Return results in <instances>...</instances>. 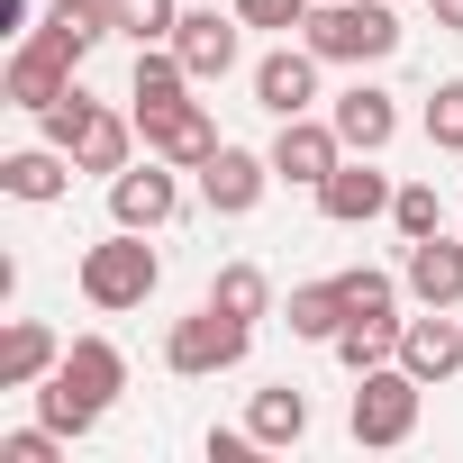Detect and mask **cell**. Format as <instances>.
<instances>
[{
    "label": "cell",
    "mask_w": 463,
    "mask_h": 463,
    "mask_svg": "<svg viewBox=\"0 0 463 463\" xmlns=\"http://www.w3.org/2000/svg\"><path fill=\"white\" fill-rule=\"evenodd\" d=\"M64 454V436L37 418V427H10V436H0V463H55Z\"/></svg>",
    "instance_id": "1f68e13d"
},
{
    "label": "cell",
    "mask_w": 463,
    "mask_h": 463,
    "mask_svg": "<svg viewBox=\"0 0 463 463\" xmlns=\"http://www.w3.org/2000/svg\"><path fill=\"white\" fill-rule=\"evenodd\" d=\"M246 427H255V445H300V436H309V391H300V382L255 391V400H246Z\"/></svg>",
    "instance_id": "44dd1931"
},
{
    "label": "cell",
    "mask_w": 463,
    "mask_h": 463,
    "mask_svg": "<svg viewBox=\"0 0 463 463\" xmlns=\"http://www.w3.org/2000/svg\"><path fill=\"white\" fill-rule=\"evenodd\" d=\"M327 118H336L345 155H382V146L400 137V100H391L382 82H345V91L327 100Z\"/></svg>",
    "instance_id": "7c38bea8"
},
{
    "label": "cell",
    "mask_w": 463,
    "mask_h": 463,
    "mask_svg": "<svg viewBox=\"0 0 463 463\" xmlns=\"http://www.w3.org/2000/svg\"><path fill=\"white\" fill-rule=\"evenodd\" d=\"M336 291H345V318H400V291H409V282H391V273H373V264H345Z\"/></svg>",
    "instance_id": "4316f807"
},
{
    "label": "cell",
    "mask_w": 463,
    "mask_h": 463,
    "mask_svg": "<svg viewBox=\"0 0 463 463\" xmlns=\"http://www.w3.org/2000/svg\"><path fill=\"white\" fill-rule=\"evenodd\" d=\"M300 46L318 64H391L400 55V0H318L300 19Z\"/></svg>",
    "instance_id": "7a4b0ae2"
},
{
    "label": "cell",
    "mask_w": 463,
    "mask_h": 463,
    "mask_svg": "<svg viewBox=\"0 0 463 463\" xmlns=\"http://www.w3.org/2000/svg\"><path fill=\"white\" fill-rule=\"evenodd\" d=\"M55 364H64L55 327H37V318H10V336H0V391H37Z\"/></svg>",
    "instance_id": "ac0fdd59"
},
{
    "label": "cell",
    "mask_w": 463,
    "mask_h": 463,
    "mask_svg": "<svg viewBox=\"0 0 463 463\" xmlns=\"http://www.w3.org/2000/svg\"><path fill=\"white\" fill-rule=\"evenodd\" d=\"M0 28H19V37H28V0H0Z\"/></svg>",
    "instance_id": "836d02e7"
},
{
    "label": "cell",
    "mask_w": 463,
    "mask_h": 463,
    "mask_svg": "<svg viewBox=\"0 0 463 463\" xmlns=\"http://www.w3.org/2000/svg\"><path fill=\"white\" fill-rule=\"evenodd\" d=\"M391 173L373 164V155H345L327 182H318V218H336V227H364V218H391Z\"/></svg>",
    "instance_id": "30bf717a"
},
{
    "label": "cell",
    "mask_w": 463,
    "mask_h": 463,
    "mask_svg": "<svg viewBox=\"0 0 463 463\" xmlns=\"http://www.w3.org/2000/svg\"><path fill=\"white\" fill-rule=\"evenodd\" d=\"M237 28H246L237 10H227V19H218V10H182L173 55L191 64V82H227V73H237Z\"/></svg>",
    "instance_id": "5bb4252c"
},
{
    "label": "cell",
    "mask_w": 463,
    "mask_h": 463,
    "mask_svg": "<svg viewBox=\"0 0 463 463\" xmlns=\"http://www.w3.org/2000/svg\"><path fill=\"white\" fill-rule=\"evenodd\" d=\"M91 109H100V100H91L82 82H73V91H64L55 109H37V128H46V146H64V155H73V146H82V128H91Z\"/></svg>",
    "instance_id": "f1b7e54d"
},
{
    "label": "cell",
    "mask_w": 463,
    "mask_h": 463,
    "mask_svg": "<svg viewBox=\"0 0 463 463\" xmlns=\"http://www.w3.org/2000/svg\"><path fill=\"white\" fill-rule=\"evenodd\" d=\"M391 227H400V237H436V227H445L436 182H400V191H391Z\"/></svg>",
    "instance_id": "83f0119b"
},
{
    "label": "cell",
    "mask_w": 463,
    "mask_h": 463,
    "mask_svg": "<svg viewBox=\"0 0 463 463\" xmlns=\"http://www.w3.org/2000/svg\"><path fill=\"white\" fill-rule=\"evenodd\" d=\"M418 400H427V382H418L409 364L354 373V409H345L354 445H409V436H418Z\"/></svg>",
    "instance_id": "5b68a950"
},
{
    "label": "cell",
    "mask_w": 463,
    "mask_h": 463,
    "mask_svg": "<svg viewBox=\"0 0 463 463\" xmlns=\"http://www.w3.org/2000/svg\"><path fill=\"white\" fill-rule=\"evenodd\" d=\"M73 155L64 146H19V155H0V191H10V200H64L73 191Z\"/></svg>",
    "instance_id": "e0dca14e"
},
{
    "label": "cell",
    "mask_w": 463,
    "mask_h": 463,
    "mask_svg": "<svg viewBox=\"0 0 463 463\" xmlns=\"http://www.w3.org/2000/svg\"><path fill=\"white\" fill-rule=\"evenodd\" d=\"M336 164H345V137H336V118H318V109L282 118V137H273V173H282V182L318 191V182H327Z\"/></svg>",
    "instance_id": "ba28073f"
},
{
    "label": "cell",
    "mask_w": 463,
    "mask_h": 463,
    "mask_svg": "<svg viewBox=\"0 0 463 463\" xmlns=\"http://www.w3.org/2000/svg\"><path fill=\"white\" fill-rule=\"evenodd\" d=\"M164 282V255L146 246V227H118V237H100L82 255V300L91 309H146Z\"/></svg>",
    "instance_id": "3957f363"
},
{
    "label": "cell",
    "mask_w": 463,
    "mask_h": 463,
    "mask_svg": "<svg viewBox=\"0 0 463 463\" xmlns=\"http://www.w3.org/2000/svg\"><path fill=\"white\" fill-rule=\"evenodd\" d=\"M400 282H409V300L418 309H463V237H409V264H400Z\"/></svg>",
    "instance_id": "8fae6325"
},
{
    "label": "cell",
    "mask_w": 463,
    "mask_h": 463,
    "mask_svg": "<svg viewBox=\"0 0 463 463\" xmlns=\"http://www.w3.org/2000/svg\"><path fill=\"white\" fill-rule=\"evenodd\" d=\"M400 364L436 391V382H454L463 373V318L454 309H427V318H400Z\"/></svg>",
    "instance_id": "4fadbf2b"
},
{
    "label": "cell",
    "mask_w": 463,
    "mask_h": 463,
    "mask_svg": "<svg viewBox=\"0 0 463 463\" xmlns=\"http://www.w3.org/2000/svg\"><path fill=\"white\" fill-rule=\"evenodd\" d=\"M327 354H336L345 373H373V364H400V318H345Z\"/></svg>",
    "instance_id": "cb8c5ba5"
},
{
    "label": "cell",
    "mask_w": 463,
    "mask_h": 463,
    "mask_svg": "<svg viewBox=\"0 0 463 463\" xmlns=\"http://www.w3.org/2000/svg\"><path fill=\"white\" fill-rule=\"evenodd\" d=\"M255 109H273V118L318 109V55H309V46H273V55L255 64Z\"/></svg>",
    "instance_id": "2e32d148"
},
{
    "label": "cell",
    "mask_w": 463,
    "mask_h": 463,
    "mask_svg": "<svg viewBox=\"0 0 463 463\" xmlns=\"http://www.w3.org/2000/svg\"><path fill=\"white\" fill-rule=\"evenodd\" d=\"M282 318H291V336H309V345H336V327H345V291H336V273H327V282H300Z\"/></svg>",
    "instance_id": "603a6c76"
},
{
    "label": "cell",
    "mask_w": 463,
    "mask_h": 463,
    "mask_svg": "<svg viewBox=\"0 0 463 463\" xmlns=\"http://www.w3.org/2000/svg\"><path fill=\"white\" fill-rule=\"evenodd\" d=\"M118 391H128V354H118L109 336H73L64 364L37 382V418H46L55 436H91V427L109 418Z\"/></svg>",
    "instance_id": "6da1fadb"
},
{
    "label": "cell",
    "mask_w": 463,
    "mask_h": 463,
    "mask_svg": "<svg viewBox=\"0 0 463 463\" xmlns=\"http://www.w3.org/2000/svg\"><path fill=\"white\" fill-rule=\"evenodd\" d=\"M109 28H118L128 46H173L182 0H109Z\"/></svg>",
    "instance_id": "d4e9b609"
},
{
    "label": "cell",
    "mask_w": 463,
    "mask_h": 463,
    "mask_svg": "<svg viewBox=\"0 0 463 463\" xmlns=\"http://www.w3.org/2000/svg\"><path fill=\"white\" fill-rule=\"evenodd\" d=\"M128 100H137V118H155V109L191 100V64H182L173 46H137V73H128Z\"/></svg>",
    "instance_id": "ffe728a7"
},
{
    "label": "cell",
    "mask_w": 463,
    "mask_h": 463,
    "mask_svg": "<svg viewBox=\"0 0 463 463\" xmlns=\"http://www.w3.org/2000/svg\"><path fill=\"white\" fill-rule=\"evenodd\" d=\"M227 10H237L246 28H273V37H291V28L318 10V0H227Z\"/></svg>",
    "instance_id": "4dcf8cb0"
},
{
    "label": "cell",
    "mask_w": 463,
    "mask_h": 463,
    "mask_svg": "<svg viewBox=\"0 0 463 463\" xmlns=\"http://www.w3.org/2000/svg\"><path fill=\"white\" fill-rule=\"evenodd\" d=\"M73 73H82V64H64L46 37H19V55H10V73H0V91H10V109H55V100L73 91Z\"/></svg>",
    "instance_id": "9a60e30c"
},
{
    "label": "cell",
    "mask_w": 463,
    "mask_h": 463,
    "mask_svg": "<svg viewBox=\"0 0 463 463\" xmlns=\"http://www.w3.org/2000/svg\"><path fill=\"white\" fill-rule=\"evenodd\" d=\"M146 128V155H164V164H182V173H200L227 137H218V118H209V100H173V109H155V118H137Z\"/></svg>",
    "instance_id": "9c48e42d"
},
{
    "label": "cell",
    "mask_w": 463,
    "mask_h": 463,
    "mask_svg": "<svg viewBox=\"0 0 463 463\" xmlns=\"http://www.w3.org/2000/svg\"><path fill=\"white\" fill-rule=\"evenodd\" d=\"M182 164H128V173H109V218L118 227H146V237H155V227H173V209H182V182H173Z\"/></svg>",
    "instance_id": "52a82bcc"
},
{
    "label": "cell",
    "mask_w": 463,
    "mask_h": 463,
    "mask_svg": "<svg viewBox=\"0 0 463 463\" xmlns=\"http://www.w3.org/2000/svg\"><path fill=\"white\" fill-rule=\"evenodd\" d=\"M427 146L436 155H463V82H436L427 91Z\"/></svg>",
    "instance_id": "f546056e"
},
{
    "label": "cell",
    "mask_w": 463,
    "mask_h": 463,
    "mask_svg": "<svg viewBox=\"0 0 463 463\" xmlns=\"http://www.w3.org/2000/svg\"><path fill=\"white\" fill-rule=\"evenodd\" d=\"M273 182H282V173H273V155H255V146H218V155L200 164V200H209L218 218H255Z\"/></svg>",
    "instance_id": "8992f818"
},
{
    "label": "cell",
    "mask_w": 463,
    "mask_h": 463,
    "mask_svg": "<svg viewBox=\"0 0 463 463\" xmlns=\"http://www.w3.org/2000/svg\"><path fill=\"white\" fill-rule=\"evenodd\" d=\"M137 118H118V109H91V128H82V146H73V164L82 173H128V155H137Z\"/></svg>",
    "instance_id": "7402d4cb"
},
{
    "label": "cell",
    "mask_w": 463,
    "mask_h": 463,
    "mask_svg": "<svg viewBox=\"0 0 463 463\" xmlns=\"http://www.w3.org/2000/svg\"><path fill=\"white\" fill-rule=\"evenodd\" d=\"M246 345H255V327H246V318H227L218 300H200L191 318H173V327H164V373H182V382L237 373V364H246Z\"/></svg>",
    "instance_id": "277c9868"
},
{
    "label": "cell",
    "mask_w": 463,
    "mask_h": 463,
    "mask_svg": "<svg viewBox=\"0 0 463 463\" xmlns=\"http://www.w3.org/2000/svg\"><path fill=\"white\" fill-rule=\"evenodd\" d=\"M209 300H218L227 318H246V327H255V318L273 309V282H264V264H218V282H209Z\"/></svg>",
    "instance_id": "484cf974"
},
{
    "label": "cell",
    "mask_w": 463,
    "mask_h": 463,
    "mask_svg": "<svg viewBox=\"0 0 463 463\" xmlns=\"http://www.w3.org/2000/svg\"><path fill=\"white\" fill-rule=\"evenodd\" d=\"M28 37H46L64 64H82V55H91L100 37H118V28H109V0H55V10H46Z\"/></svg>",
    "instance_id": "d6986e66"
},
{
    "label": "cell",
    "mask_w": 463,
    "mask_h": 463,
    "mask_svg": "<svg viewBox=\"0 0 463 463\" xmlns=\"http://www.w3.org/2000/svg\"><path fill=\"white\" fill-rule=\"evenodd\" d=\"M427 10H436V28H445V37H463V0H427Z\"/></svg>",
    "instance_id": "d6a6232c"
}]
</instances>
